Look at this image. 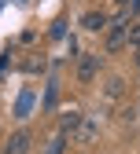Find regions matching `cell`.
Instances as JSON below:
<instances>
[{"instance_id": "13", "label": "cell", "mask_w": 140, "mask_h": 154, "mask_svg": "<svg viewBox=\"0 0 140 154\" xmlns=\"http://www.w3.org/2000/svg\"><path fill=\"white\" fill-rule=\"evenodd\" d=\"M136 66H140V55H136Z\"/></svg>"}, {"instance_id": "10", "label": "cell", "mask_w": 140, "mask_h": 154, "mask_svg": "<svg viewBox=\"0 0 140 154\" xmlns=\"http://www.w3.org/2000/svg\"><path fill=\"white\" fill-rule=\"evenodd\" d=\"M48 154H63V136H55V140L48 143Z\"/></svg>"}, {"instance_id": "12", "label": "cell", "mask_w": 140, "mask_h": 154, "mask_svg": "<svg viewBox=\"0 0 140 154\" xmlns=\"http://www.w3.org/2000/svg\"><path fill=\"white\" fill-rule=\"evenodd\" d=\"M114 4H122V8H125V4H129V0H114Z\"/></svg>"}, {"instance_id": "14", "label": "cell", "mask_w": 140, "mask_h": 154, "mask_svg": "<svg viewBox=\"0 0 140 154\" xmlns=\"http://www.w3.org/2000/svg\"><path fill=\"white\" fill-rule=\"evenodd\" d=\"M136 110H140V106H136Z\"/></svg>"}, {"instance_id": "11", "label": "cell", "mask_w": 140, "mask_h": 154, "mask_svg": "<svg viewBox=\"0 0 140 154\" xmlns=\"http://www.w3.org/2000/svg\"><path fill=\"white\" fill-rule=\"evenodd\" d=\"M55 106V85H48V95H44V110Z\"/></svg>"}, {"instance_id": "7", "label": "cell", "mask_w": 140, "mask_h": 154, "mask_svg": "<svg viewBox=\"0 0 140 154\" xmlns=\"http://www.w3.org/2000/svg\"><path fill=\"white\" fill-rule=\"evenodd\" d=\"M30 110H33V88H26L22 95H18V103H15V118H30Z\"/></svg>"}, {"instance_id": "3", "label": "cell", "mask_w": 140, "mask_h": 154, "mask_svg": "<svg viewBox=\"0 0 140 154\" xmlns=\"http://www.w3.org/2000/svg\"><path fill=\"white\" fill-rule=\"evenodd\" d=\"M81 26H85L89 33H99V29L111 26V18H107L103 11H85V15H81Z\"/></svg>"}, {"instance_id": "9", "label": "cell", "mask_w": 140, "mask_h": 154, "mask_svg": "<svg viewBox=\"0 0 140 154\" xmlns=\"http://www.w3.org/2000/svg\"><path fill=\"white\" fill-rule=\"evenodd\" d=\"M125 44H133V48L140 51V22H129V29H125Z\"/></svg>"}, {"instance_id": "5", "label": "cell", "mask_w": 140, "mask_h": 154, "mask_svg": "<svg viewBox=\"0 0 140 154\" xmlns=\"http://www.w3.org/2000/svg\"><path fill=\"white\" fill-rule=\"evenodd\" d=\"M26 150H30V132H15L4 147V154H26Z\"/></svg>"}, {"instance_id": "6", "label": "cell", "mask_w": 140, "mask_h": 154, "mask_svg": "<svg viewBox=\"0 0 140 154\" xmlns=\"http://www.w3.org/2000/svg\"><path fill=\"white\" fill-rule=\"evenodd\" d=\"M96 132H99V125H96L92 118H85V121H81V128L74 132V140H77V143H92V140H96Z\"/></svg>"}, {"instance_id": "4", "label": "cell", "mask_w": 140, "mask_h": 154, "mask_svg": "<svg viewBox=\"0 0 140 154\" xmlns=\"http://www.w3.org/2000/svg\"><path fill=\"white\" fill-rule=\"evenodd\" d=\"M81 121H85V114H81V110H70V114H63V121H59V136H67V132L74 136V132L81 128Z\"/></svg>"}, {"instance_id": "1", "label": "cell", "mask_w": 140, "mask_h": 154, "mask_svg": "<svg viewBox=\"0 0 140 154\" xmlns=\"http://www.w3.org/2000/svg\"><path fill=\"white\" fill-rule=\"evenodd\" d=\"M99 73V51H85L81 59H77V81L81 85H92Z\"/></svg>"}, {"instance_id": "2", "label": "cell", "mask_w": 140, "mask_h": 154, "mask_svg": "<svg viewBox=\"0 0 140 154\" xmlns=\"http://www.w3.org/2000/svg\"><path fill=\"white\" fill-rule=\"evenodd\" d=\"M125 29H129L125 15H118L114 22L107 26V51H122V48H125Z\"/></svg>"}, {"instance_id": "8", "label": "cell", "mask_w": 140, "mask_h": 154, "mask_svg": "<svg viewBox=\"0 0 140 154\" xmlns=\"http://www.w3.org/2000/svg\"><path fill=\"white\" fill-rule=\"evenodd\" d=\"M122 92H125V81H122V77H107V85H103V95H107V99H122Z\"/></svg>"}]
</instances>
